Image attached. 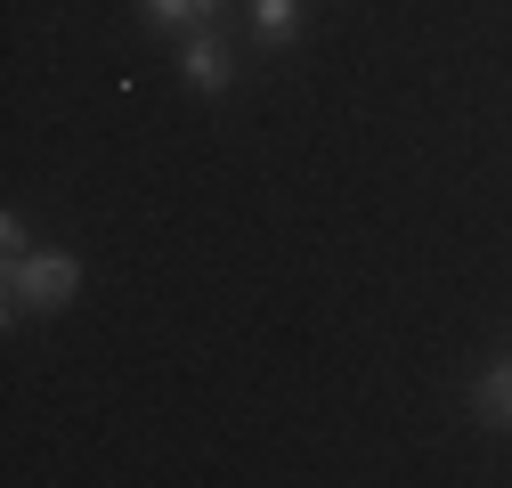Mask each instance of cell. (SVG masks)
<instances>
[{
	"mask_svg": "<svg viewBox=\"0 0 512 488\" xmlns=\"http://www.w3.org/2000/svg\"><path fill=\"white\" fill-rule=\"evenodd\" d=\"M33 253V244H25V220L9 212V220H0V261H25Z\"/></svg>",
	"mask_w": 512,
	"mask_h": 488,
	"instance_id": "cell-6",
	"label": "cell"
},
{
	"mask_svg": "<svg viewBox=\"0 0 512 488\" xmlns=\"http://www.w3.org/2000/svg\"><path fill=\"white\" fill-rule=\"evenodd\" d=\"M301 17H309V0H252V41H261V49H285V41L301 33Z\"/></svg>",
	"mask_w": 512,
	"mask_h": 488,
	"instance_id": "cell-4",
	"label": "cell"
},
{
	"mask_svg": "<svg viewBox=\"0 0 512 488\" xmlns=\"http://www.w3.org/2000/svg\"><path fill=\"white\" fill-rule=\"evenodd\" d=\"M220 9H228V0H139V17H147L155 33H204Z\"/></svg>",
	"mask_w": 512,
	"mask_h": 488,
	"instance_id": "cell-3",
	"label": "cell"
},
{
	"mask_svg": "<svg viewBox=\"0 0 512 488\" xmlns=\"http://www.w3.org/2000/svg\"><path fill=\"white\" fill-rule=\"evenodd\" d=\"M179 82L204 90V98L228 90V41H220L212 25H204V33H179Z\"/></svg>",
	"mask_w": 512,
	"mask_h": 488,
	"instance_id": "cell-2",
	"label": "cell"
},
{
	"mask_svg": "<svg viewBox=\"0 0 512 488\" xmlns=\"http://www.w3.org/2000/svg\"><path fill=\"white\" fill-rule=\"evenodd\" d=\"M82 293V261L74 253H25V261H0V310H9V326L25 310H66V301Z\"/></svg>",
	"mask_w": 512,
	"mask_h": 488,
	"instance_id": "cell-1",
	"label": "cell"
},
{
	"mask_svg": "<svg viewBox=\"0 0 512 488\" xmlns=\"http://www.w3.org/2000/svg\"><path fill=\"white\" fill-rule=\"evenodd\" d=\"M472 407H480V423H488V432H512V358H504V366H488V375H480Z\"/></svg>",
	"mask_w": 512,
	"mask_h": 488,
	"instance_id": "cell-5",
	"label": "cell"
}]
</instances>
